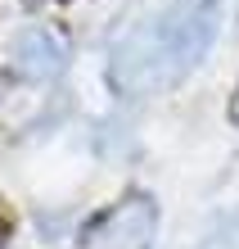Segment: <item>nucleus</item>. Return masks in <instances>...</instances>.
I'll return each instance as SVG.
<instances>
[{
	"instance_id": "f257e3e1",
	"label": "nucleus",
	"mask_w": 239,
	"mask_h": 249,
	"mask_svg": "<svg viewBox=\"0 0 239 249\" xmlns=\"http://www.w3.org/2000/svg\"><path fill=\"white\" fill-rule=\"evenodd\" d=\"M217 41V0H181L162 18H154L117 50L113 77L127 91H154V86L181 82L190 68L212 50Z\"/></svg>"
},
{
	"instance_id": "f03ea898",
	"label": "nucleus",
	"mask_w": 239,
	"mask_h": 249,
	"mask_svg": "<svg viewBox=\"0 0 239 249\" xmlns=\"http://www.w3.org/2000/svg\"><path fill=\"white\" fill-rule=\"evenodd\" d=\"M158 236V209L149 195H127L113 204L109 213H99L91 227L81 231L77 249H154Z\"/></svg>"
}]
</instances>
